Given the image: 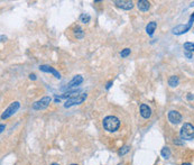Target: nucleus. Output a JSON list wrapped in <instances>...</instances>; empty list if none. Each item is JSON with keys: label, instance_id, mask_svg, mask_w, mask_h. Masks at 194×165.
<instances>
[{"label": "nucleus", "instance_id": "f3484780", "mask_svg": "<svg viewBox=\"0 0 194 165\" xmlns=\"http://www.w3.org/2000/svg\"><path fill=\"white\" fill-rule=\"evenodd\" d=\"M160 154H162V156L165 157V158H169V156H171V151H169L168 147H164L162 149Z\"/></svg>", "mask_w": 194, "mask_h": 165}, {"label": "nucleus", "instance_id": "6e6552de", "mask_svg": "<svg viewBox=\"0 0 194 165\" xmlns=\"http://www.w3.org/2000/svg\"><path fill=\"white\" fill-rule=\"evenodd\" d=\"M168 120L172 124L177 125V124H180L182 122V115L178 111H176V110H172V111L168 113Z\"/></svg>", "mask_w": 194, "mask_h": 165}, {"label": "nucleus", "instance_id": "f03ea898", "mask_svg": "<svg viewBox=\"0 0 194 165\" xmlns=\"http://www.w3.org/2000/svg\"><path fill=\"white\" fill-rule=\"evenodd\" d=\"M181 137L182 139H186V140H192L194 139V126L186 122L182 126L181 128Z\"/></svg>", "mask_w": 194, "mask_h": 165}, {"label": "nucleus", "instance_id": "9d476101", "mask_svg": "<svg viewBox=\"0 0 194 165\" xmlns=\"http://www.w3.org/2000/svg\"><path fill=\"white\" fill-rule=\"evenodd\" d=\"M82 82H83V77L80 75V74H79V75H75V77L68 83V87L64 88V89H68H68H71V88H74V87H76V86H80Z\"/></svg>", "mask_w": 194, "mask_h": 165}, {"label": "nucleus", "instance_id": "f257e3e1", "mask_svg": "<svg viewBox=\"0 0 194 165\" xmlns=\"http://www.w3.org/2000/svg\"><path fill=\"white\" fill-rule=\"evenodd\" d=\"M103 127L107 131L113 133L120 127V120L115 116H107L103 119Z\"/></svg>", "mask_w": 194, "mask_h": 165}, {"label": "nucleus", "instance_id": "0eeeda50", "mask_svg": "<svg viewBox=\"0 0 194 165\" xmlns=\"http://www.w3.org/2000/svg\"><path fill=\"white\" fill-rule=\"evenodd\" d=\"M115 5L119 8L124 9V10H130V9L134 8L133 1H128V0H116Z\"/></svg>", "mask_w": 194, "mask_h": 165}, {"label": "nucleus", "instance_id": "2eb2a0df", "mask_svg": "<svg viewBox=\"0 0 194 165\" xmlns=\"http://www.w3.org/2000/svg\"><path fill=\"white\" fill-rule=\"evenodd\" d=\"M178 83H180V80H178V78H177L176 75H172V77L168 79V84L172 88L177 87V86H178Z\"/></svg>", "mask_w": 194, "mask_h": 165}, {"label": "nucleus", "instance_id": "f8f14e48", "mask_svg": "<svg viewBox=\"0 0 194 165\" xmlns=\"http://www.w3.org/2000/svg\"><path fill=\"white\" fill-rule=\"evenodd\" d=\"M137 7L140 11H148L151 8V2L147 0H139L137 2Z\"/></svg>", "mask_w": 194, "mask_h": 165}, {"label": "nucleus", "instance_id": "393cba45", "mask_svg": "<svg viewBox=\"0 0 194 165\" xmlns=\"http://www.w3.org/2000/svg\"><path fill=\"white\" fill-rule=\"evenodd\" d=\"M7 39V37L6 36H3V35H1V42H5Z\"/></svg>", "mask_w": 194, "mask_h": 165}, {"label": "nucleus", "instance_id": "4be33fe9", "mask_svg": "<svg viewBox=\"0 0 194 165\" xmlns=\"http://www.w3.org/2000/svg\"><path fill=\"white\" fill-rule=\"evenodd\" d=\"M29 79L30 80H36V75H35L34 73H32V74H29Z\"/></svg>", "mask_w": 194, "mask_h": 165}, {"label": "nucleus", "instance_id": "a211bd4d", "mask_svg": "<svg viewBox=\"0 0 194 165\" xmlns=\"http://www.w3.org/2000/svg\"><path fill=\"white\" fill-rule=\"evenodd\" d=\"M184 50L186 52H194V44L190 43V42L185 43L184 44Z\"/></svg>", "mask_w": 194, "mask_h": 165}, {"label": "nucleus", "instance_id": "423d86ee", "mask_svg": "<svg viewBox=\"0 0 194 165\" xmlns=\"http://www.w3.org/2000/svg\"><path fill=\"white\" fill-rule=\"evenodd\" d=\"M193 21H194V18H191L187 25H178V26H176L175 28H173V33L176 35H181V34L186 33V32H188V29L191 28Z\"/></svg>", "mask_w": 194, "mask_h": 165}, {"label": "nucleus", "instance_id": "9b49d317", "mask_svg": "<svg viewBox=\"0 0 194 165\" xmlns=\"http://www.w3.org/2000/svg\"><path fill=\"white\" fill-rule=\"evenodd\" d=\"M140 115H142L143 118L148 119V118L152 116V109H151L147 104H143L142 106H140Z\"/></svg>", "mask_w": 194, "mask_h": 165}, {"label": "nucleus", "instance_id": "cd10ccee", "mask_svg": "<svg viewBox=\"0 0 194 165\" xmlns=\"http://www.w3.org/2000/svg\"><path fill=\"white\" fill-rule=\"evenodd\" d=\"M51 165H59V164H57V163H53V164H51Z\"/></svg>", "mask_w": 194, "mask_h": 165}, {"label": "nucleus", "instance_id": "dca6fc26", "mask_svg": "<svg viewBox=\"0 0 194 165\" xmlns=\"http://www.w3.org/2000/svg\"><path fill=\"white\" fill-rule=\"evenodd\" d=\"M74 34H75L76 38H83L84 32H83V29L80 26H76L75 28H74Z\"/></svg>", "mask_w": 194, "mask_h": 165}, {"label": "nucleus", "instance_id": "aec40b11", "mask_svg": "<svg viewBox=\"0 0 194 165\" xmlns=\"http://www.w3.org/2000/svg\"><path fill=\"white\" fill-rule=\"evenodd\" d=\"M129 149H130V147L129 146H122V147L119 149V152H118V154L120 155V156H122V155H125V154H127L128 152H129Z\"/></svg>", "mask_w": 194, "mask_h": 165}, {"label": "nucleus", "instance_id": "b1692460", "mask_svg": "<svg viewBox=\"0 0 194 165\" xmlns=\"http://www.w3.org/2000/svg\"><path fill=\"white\" fill-rule=\"evenodd\" d=\"M194 96H192V93H188V96H187V99H188V100H192Z\"/></svg>", "mask_w": 194, "mask_h": 165}, {"label": "nucleus", "instance_id": "c85d7f7f", "mask_svg": "<svg viewBox=\"0 0 194 165\" xmlns=\"http://www.w3.org/2000/svg\"><path fill=\"white\" fill-rule=\"evenodd\" d=\"M71 165H77V164H71Z\"/></svg>", "mask_w": 194, "mask_h": 165}, {"label": "nucleus", "instance_id": "20e7f679", "mask_svg": "<svg viewBox=\"0 0 194 165\" xmlns=\"http://www.w3.org/2000/svg\"><path fill=\"white\" fill-rule=\"evenodd\" d=\"M19 107H20V104H19L18 101L12 102V104H10L8 108L3 111V113L1 115V119L3 120V119H7V118H9V117H11L14 113H17V110L19 109Z\"/></svg>", "mask_w": 194, "mask_h": 165}, {"label": "nucleus", "instance_id": "a878e982", "mask_svg": "<svg viewBox=\"0 0 194 165\" xmlns=\"http://www.w3.org/2000/svg\"><path fill=\"white\" fill-rule=\"evenodd\" d=\"M0 129H1V133H2V131H3V129H5V126H3V125H1V126H0Z\"/></svg>", "mask_w": 194, "mask_h": 165}, {"label": "nucleus", "instance_id": "5701e85b", "mask_svg": "<svg viewBox=\"0 0 194 165\" xmlns=\"http://www.w3.org/2000/svg\"><path fill=\"white\" fill-rule=\"evenodd\" d=\"M111 84H112V81H109L108 83H107V86H106V89H109L111 87Z\"/></svg>", "mask_w": 194, "mask_h": 165}, {"label": "nucleus", "instance_id": "7ed1b4c3", "mask_svg": "<svg viewBox=\"0 0 194 165\" xmlns=\"http://www.w3.org/2000/svg\"><path fill=\"white\" fill-rule=\"evenodd\" d=\"M86 97H88V95H86L85 92H81L79 96L73 97V98H71V99H68L66 102L64 104V107H65V108H70V107H72V106H74V104H81L85 99H86Z\"/></svg>", "mask_w": 194, "mask_h": 165}, {"label": "nucleus", "instance_id": "6ab92c4d", "mask_svg": "<svg viewBox=\"0 0 194 165\" xmlns=\"http://www.w3.org/2000/svg\"><path fill=\"white\" fill-rule=\"evenodd\" d=\"M90 19H91V17H90L88 14H82V15L80 16V20H81L82 23H84V24H88V23L90 21Z\"/></svg>", "mask_w": 194, "mask_h": 165}, {"label": "nucleus", "instance_id": "39448f33", "mask_svg": "<svg viewBox=\"0 0 194 165\" xmlns=\"http://www.w3.org/2000/svg\"><path fill=\"white\" fill-rule=\"evenodd\" d=\"M51 101V97H43L41 100H38V101H36V102L33 104V109H35V110H43V109H45V108H47L50 106Z\"/></svg>", "mask_w": 194, "mask_h": 165}, {"label": "nucleus", "instance_id": "412c9836", "mask_svg": "<svg viewBox=\"0 0 194 165\" xmlns=\"http://www.w3.org/2000/svg\"><path fill=\"white\" fill-rule=\"evenodd\" d=\"M130 52H131V51H130V48H125V50H122V51H121V53H120V56H121V57H127V56L130 54Z\"/></svg>", "mask_w": 194, "mask_h": 165}, {"label": "nucleus", "instance_id": "4468645a", "mask_svg": "<svg viewBox=\"0 0 194 165\" xmlns=\"http://www.w3.org/2000/svg\"><path fill=\"white\" fill-rule=\"evenodd\" d=\"M156 27H157V23H155V21L148 23V25L146 26V33L149 36H152L154 34V32H155V29H156Z\"/></svg>", "mask_w": 194, "mask_h": 165}, {"label": "nucleus", "instance_id": "ddd939ff", "mask_svg": "<svg viewBox=\"0 0 194 165\" xmlns=\"http://www.w3.org/2000/svg\"><path fill=\"white\" fill-rule=\"evenodd\" d=\"M81 93V90L80 89H73V90H71V91H68V92H65L64 95H62V98H68V99H71V98H73V97H76L79 96Z\"/></svg>", "mask_w": 194, "mask_h": 165}, {"label": "nucleus", "instance_id": "1a4fd4ad", "mask_svg": "<svg viewBox=\"0 0 194 165\" xmlns=\"http://www.w3.org/2000/svg\"><path fill=\"white\" fill-rule=\"evenodd\" d=\"M39 70L43 71V72H46V73H52L56 79H61V73H59L57 70L52 68V66H48V65H41V66H39Z\"/></svg>", "mask_w": 194, "mask_h": 165}, {"label": "nucleus", "instance_id": "bb28decb", "mask_svg": "<svg viewBox=\"0 0 194 165\" xmlns=\"http://www.w3.org/2000/svg\"><path fill=\"white\" fill-rule=\"evenodd\" d=\"M182 165H192V164H190V163H184V164H182Z\"/></svg>", "mask_w": 194, "mask_h": 165}]
</instances>
